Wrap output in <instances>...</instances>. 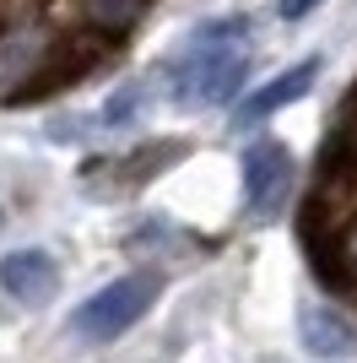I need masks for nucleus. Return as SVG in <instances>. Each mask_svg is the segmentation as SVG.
Returning <instances> with one entry per match:
<instances>
[{"label": "nucleus", "mask_w": 357, "mask_h": 363, "mask_svg": "<svg viewBox=\"0 0 357 363\" xmlns=\"http://www.w3.org/2000/svg\"><path fill=\"white\" fill-rule=\"evenodd\" d=\"M244 38H249V22H244V16H233V22H206V28L195 33V44L184 49V60L168 71L174 104H190V108L227 104V98L244 87V71H249Z\"/></svg>", "instance_id": "f257e3e1"}, {"label": "nucleus", "mask_w": 357, "mask_h": 363, "mask_svg": "<svg viewBox=\"0 0 357 363\" xmlns=\"http://www.w3.org/2000/svg\"><path fill=\"white\" fill-rule=\"evenodd\" d=\"M152 303H157V277L130 272V277H119V282L92 293V298L76 309L71 325H76V336H87V342H114V336H125L135 320L147 315Z\"/></svg>", "instance_id": "f03ea898"}, {"label": "nucleus", "mask_w": 357, "mask_h": 363, "mask_svg": "<svg viewBox=\"0 0 357 363\" xmlns=\"http://www.w3.org/2000/svg\"><path fill=\"white\" fill-rule=\"evenodd\" d=\"M293 184H298V163L282 141H254L244 152V196H249L254 217H271L293 196Z\"/></svg>", "instance_id": "7ed1b4c3"}, {"label": "nucleus", "mask_w": 357, "mask_h": 363, "mask_svg": "<svg viewBox=\"0 0 357 363\" xmlns=\"http://www.w3.org/2000/svg\"><path fill=\"white\" fill-rule=\"evenodd\" d=\"M0 288H6V298L28 303V309L49 303V293L60 288L55 255H44V250H11V255L0 260Z\"/></svg>", "instance_id": "20e7f679"}, {"label": "nucleus", "mask_w": 357, "mask_h": 363, "mask_svg": "<svg viewBox=\"0 0 357 363\" xmlns=\"http://www.w3.org/2000/svg\"><path fill=\"white\" fill-rule=\"evenodd\" d=\"M314 76H319V55H314V60H298L293 71H282V76H271V82H266L260 92H249V98L238 104V114H233V120H238V125H260V120H271L276 108L298 104V98H303V92L314 87Z\"/></svg>", "instance_id": "39448f33"}, {"label": "nucleus", "mask_w": 357, "mask_h": 363, "mask_svg": "<svg viewBox=\"0 0 357 363\" xmlns=\"http://www.w3.org/2000/svg\"><path fill=\"white\" fill-rule=\"evenodd\" d=\"M147 11H152V0H76V16L98 44H125L147 22Z\"/></svg>", "instance_id": "423d86ee"}, {"label": "nucleus", "mask_w": 357, "mask_h": 363, "mask_svg": "<svg viewBox=\"0 0 357 363\" xmlns=\"http://www.w3.org/2000/svg\"><path fill=\"white\" fill-rule=\"evenodd\" d=\"M303 347H309L314 358H352L357 352V325L341 309L314 303V309H303Z\"/></svg>", "instance_id": "0eeeda50"}, {"label": "nucleus", "mask_w": 357, "mask_h": 363, "mask_svg": "<svg viewBox=\"0 0 357 363\" xmlns=\"http://www.w3.org/2000/svg\"><path fill=\"white\" fill-rule=\"evenodd\" d=\"M135 104H141V87H135V82H130V87H119V92H114V104L103 108V125H125Z\"/></svg>", "instance_id": "6e6552de"}, {"label": "nucleus", "mask_w": 357, "mask_h": 363, "mask_svg": "<svg viewBox=\"0 0 357 363\" xmlns=\"http://www.w3.org/2000/svg\"><path fill=\"white\" fill-rule=\"evenodd\" d=\"M314 6H319V0H276V11H282L287 22H303V16H309Z\"/></svg>", "instance_id": "1a4fd4ad"}]
</instances>
